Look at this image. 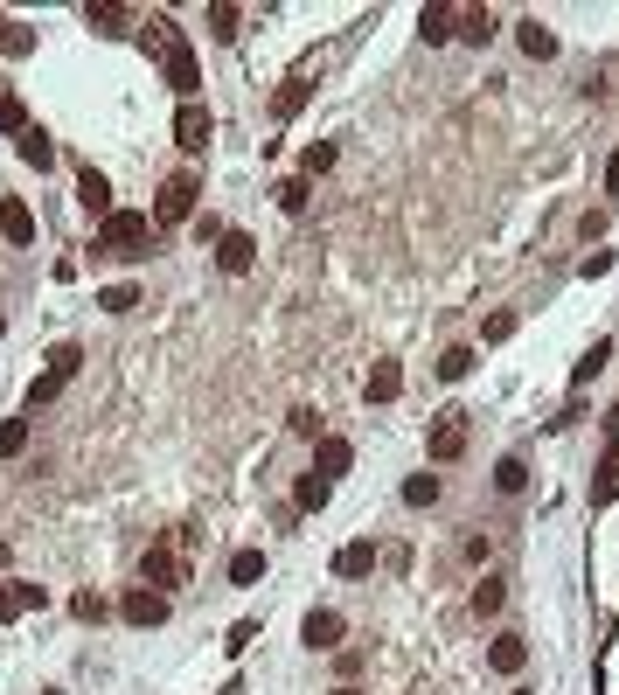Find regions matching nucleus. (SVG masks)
Segmentation results:
<instances>
[{
  "label": "nucleus",
  "mask_w": 619,
  "mask_h": 695,
  "mask_svg": "<svg viewBox=\"0 0 619 695\" xmlns=\"http://www.w3.org/2000/svg\"><path fill=\"white\" fill-rule=\"evenodd\" d=\"M147 42L160 49V70H167L174 98H181V105H202V63H195L188 35H181V28H174L167 14H147Z\"/></svg>",
  "instance_id": "nucleus-1"
},
{
  "label": "nucleus",
  "mask_w": 619,
  "mask_h": 695,
  "mask_svg": "<svg viewBox=\"0 0 619 695\" xmlns=\"http://www.w3.org/2000/svg\"><path fill=\"white\" fill-rule=\"evenodd\" d=\"M91 251L112 258V265H140V258L154 251V216H147V209H112V216L98 223Z\"/></svg>",
  "instance_id": "nucleus-2"
},
{
  "label": "nucleus",
  "mask_w": 619,
  "mask_h": 695,
  "mask_svg": "<svg viewBox=\"0 0 619 695\" xmlns=\"http://www.w3.org/2000/svg\"><path fill=\"white\" fill-rule=\"evenodd\" d=\"M195 195H202V181L195 174H167L154 195V230H174V223H188L195 216Z\"/></svg>",
  "instance_id": "nucleus-3"
},
{
  "label": "nucleus",
  "mask_w": 619,
  "mask_h": 695,
  "mask_svg": "<svg viewBox=\"0 0 619 695\" xmlns=\"http://www.w3.org/2000/svg\"><path fill=\"white\" fill-rule=\"evenodd\" d=\"M195 543V529H181L174 543H160V550H147V563H140V577L154 584V591H174L181 577H188V563H181V550Z\"/></svg>",
  "instance_id": "nucleus-4"
},
{
  "label": "nucleus",
  "mask_w": 619,
  "mask_h": 695,
  "mask_svg": "<svg viewBox=\"0 0 619 695\" xmlns=\"http://www.w3.org/2000/svg\"><path fill=\"white\" fill-rule=\"evenodd\" d=\"M167 612H174V605H167V591H154V584H140V591L119 598V619L140 626V633H147V626H167Z\"/></svg>",
  "instance_id": "nucleus-5"
},
{
  "label": "nucleus",
  "mask_w": 619,
  "mask_h": 695,
  "mask_svg": "<svg viewBox=\"0 0 619 695\" xmlns=\"http://www.w3.org/2000/svg\"><path fill=\"white\" fill-rule=\"evenodd\" d=\"M300 640H307L313 654H334V647L348 640V619H341L334 605H313L307 619H300Z\"/></svg>",
  "instance_id": "nucleus-6"
},
{
  "label": "nucleus",
  "mask_w": 619,
  "mask_h": 695,
  "mask_svg": "<svg viewBox=\"0 0 619 695\" xmlns=\"http://www.w3.org/2000/svg\"><path fill=\"white\" fill-rule=\"evenodd\" d=\"M77 209H84V216H91V223H105V216H112V209H119V202H112V181H105V174H98V167H91V160H84V167H77Z\"/></svg>",
  "instance_id": "nucleus-7"
},
{
  "label": "nucleus",
  "mask_w": 619,
  "mask_h": 695,
  "mask_svg": "<svg viewBox=\"0 0 619 695\" xmlns=\"http://www.w3.org/2000/svg\"><path fill=\"white\" fill-rule=\"evenodd\" d=\"M425 452H432V466H453L466 452V411H446L432 424V438H425Z\"/></svg>",
  "instance_id": "nucleus-8"
},
{
  "label": "nucleus",
  "mask_w": 619,
  "mask_h": 695,
  "mask_svg": "<svg viewBox=\"0 0 619 695\" xmlns=\"http://www.w3.org/2000/svg\"><path fill=\"white\" fill-rule=\"evenodd\" d=\"M216 133V119H209V105H174V146L181 153H202Z\"/></svg>",
  "instance_id": "nucleus-9"
},
{
  "label": "nucleus",
  "mask_w": 619,
  "mask_h": 695,
  "mask_svg": "<svg viewBox=\"0 0 619 695\" xmlns=\"http://www.w3.org/2000/svg\"><path fill=\"white\" fill-rule=\"evenodd\" d=\"M216 265H223L230 278H244L251 265H258V237H251V230H223V244H216Z\"/></svg>",
  "instance_id": "nucleus-10"
},
{
  "label": "nucleus",
  "mask_w": 619,
  "mask_h": 695,
  "mask_svg": "<svg viewBox=\"0 0 619 695\" xmlns=\"http://www.w3.org/2000/svg\"><path fill=\"white\" fill-rule=\"evenodd\" d=\"M0 237H7V244H21V251L35 244V209H28L21 195H0Z\"/></svg>",
  "instance_id": "nucleus-11"
},
{
  "label": "nucleus",
  "mask_w": 619,
  "mask_h": 695,
  "mask_svg": "<svg viewBox=\"0 0 619 695\" xmlns=\"http://www.w3.org/2000/svg\"><path fill=\"white\" fill-rule=\"evenodd\" d=\"M418 35H425L432 49H439V42H453V35H460V7H446V0H432V7L418 14Z\"/></svg>",
  "instance_id": "nucleus-12"
},
{
  "label": "nucleus",
  "mask_w": 619,
  "mask_h": 695,
  "mask_svg": "<svg viewBox=\"0 0 619 695\" xmlns=\"http://www.w3.org/2000/svg\"><path fill=\"white\" fill-rule=\"evenodd\" d=\"M487 668H494V675H522V668H529V640H522V633H501V640L487 647Z\"/></svg>",
  "instance_id": "nucleus-13"
},
{
  "label": "nucleus",
  "mask_w": 619,
  "mask_h": 695,
  "mask_svg": "<svg viewBox=\"0 0 619 695\" xmlns=\"http://www.w3.org/2000/svg\"><path fill=\"white\" fill-rule=\"evenodd\" d=\"M362 397H369V404H397V397H404V369H397V362H376L369 383H362Z\"/></svg>",
  "instance_id": "nucleus-14"
},
{
  "label": "nucleus",
  "mask_w": 619,
  "mask_h": 695,
  "mask_svg": "<svg viewBox=\"0 0 619 695\" xmlns=\"http://www.w3.org/2000/svg\"><path fill=\"white\" fill-rule=\"evenodd\" d=\"M49 591L42 584H0V619H21V612H42Z\"/></svg>",
  "instance_id": "nucleus-15"
},
{
  "label": "nucleus",
  "mask_w": 619,
  "mask_h": 695,
  "mask_svg": "<svg viewBox=\"0 0 619 695\" xmlns=\"http://www.w3.org/2000/svg\"><path fill=\"white\" fill-rule=\"evenodd\" d=\"M348 466H355V445H348V438H320L313 473H320V480H334V473H348Z\"/></svg>",
  "instance_id": "nucleus-16"
},
{
  "label": "nucleus",
  "mask_w": 619,
  "mask_h": 695,
  "mask_svg": "<svg viewBox=\"0 0 619 695\" xmlns=\"http://www.w3.org/2000/svg\"><path fill=\"white\" fill-rule=\"evenodd\" d=\"M14 153H21L35 174H49V167H56V146H49V133H42V126H28V133L14 139Z\"/></svg>",
  "instance_id": "nucleus-17"
},
{
  "label": "nucleus",
  "mask_w": 619,
  "mask_h": 695,
  "mask_svg": "<svg viewBox=\"0 0 619 695\" xmlns=\"http://www.w3.org/2000/svg\"><path fill=\"white\" fill-rule=\"evenodd\" d=\"M376 570V543H341L334 550V577H369Z\"/></svg>",
  "instance_id": "nucleus-18"
},
{
  "label": "nucleus",
  "mask_w": 619,
  "mask_h": 695,
  "mask_svg": "<svg viewBox=\"0 0 619 695\" xmlns=\"http://www.w3.org/2000/svg\"><path fill=\"white\" fill-rule=\"evenodd\" d=\"M515 42H522V56H536V63H550V56H557V35H550V28H543L536 14H529V21L515 28Z\"/></svg>",
  "instance_id": "nucleus-19"
},
{
  "label": "nucleus",
  "mask_w": 619,
  "mask_h": 695,
  "mask_svg": "<svg viewBox=\"0 0 619 695\" xmlns=\"http://www.w3.org/2000/svg\"><path fill=\"white\" fill-rule=\"evenodd\" d=\"M501 605H508V577H480L473 584V619H494Z\"/></svg>",
  "instance_id": "nucleus-20"
},
{
  "label": "nucleus",
  "mask_w": 619,
  "mask_h": 695,
  "mask_svg": "<svg viewBox=\"0 0 619 695\" xmlns=\"http://www.w3.org/2000/svg\"><path fill=\"white\" fill-rule=\"evenodd\" d=\"M494 28H501L494 7H460V35L466 42H494Z\"/></svg>",
  "instance_id": "nucleus-21"
},
{
  "label": "nucleus",
  "mask_w": 619,
  "mask_h": 695,
  "mask_svg": "<svg viewBox=\"0 0 619 695\" xmlns=\"http://www.w3.org/2000/svg\"><path fill=\"white\" fill-rule=\"evenodd\" d=\"M327 494H334V480H320V473H307V480L293 487V508H300V515H320V508H327Z\"/></svg>",
  "instance_id": "nucleus-22"
},
{
  "label": "nucleus",
  "mask_w": 619,
  "mask_h": 695,
  "mask_svg": "<svg viewBox=\"0 0 619 695\" xmlns=\"http://www.w3.org/2000/svg\"><path fill=\"white\" fill-rule=\"evenodd\" d=\"M84 21H91V28H105V35H126L133 7H119V0H98V7H84Z\"/></svg>",
  "instance_id": "nucleus-23"
},
{
  "label": "nucleus",
  "mask_w": 619,
  "mask_h": 695,
  "mask_svg": "<svg viewBox=\"0 0 619 695\" xmlns=\"http://www.w3.org/2000/svg\"><path fill=\"white\" fill-rule=\"evenodd\" d=\"M77 369H84V348H77V341H56V348H49V369H42V376H56V383H70Z\"/></svg>",
  "instance_id": "nucleus-24"
},
{
  "label": "nucleus",
  "mask_w": 619,
  "mask_h": 695,
  "mask_svg": "<svg viewBox=\"0 0 619 695\" xmlns=\"http://www.w3.org/2000/svg\"><path fill=\"white\" fill-rule=\"evenodd\" d=\"M307 98H313V84H307V77H293V84L272 98V112H279V119H300V112H307Z\"/></svg>",
  "instance_id": "nucleus-25"
},
{
  "label": "nucleus",
  "mask_w": 619,
  "mask_h": 695,
  "mask_svg": "<svg viewBox=\"0 0 619 695\" xmlns=\"http://www.w3.org/2000/svg\"><path fill=\"white\" fill-rule=\"evenodd\" d=\"M230 584H265V550H237L230 556Z\"/></svg>",
  "instance_id": "nucleus-26"
},
{
  "label": "nucleus",
  "mask_w": 619,
  "mask_h": 695,
  "mask_svg": "<svg viewBox=\"0 0 619 695\" xmlns=\"http://www.w3.org/2000/svg\"><path fill=\"white\" fill-rule=\"evenodd\" d=\"M237 28H244V7H230V0H216V7H209V35H216V42H230Z\"/></svg>",
  "instance_id": "nucleus-27"
},
{
  "label": "nucleus",
  "mask_w": 619,
  "mask_h": 695,
  "mask_svg": "<svg viewBox=\"0 0 619 695\" xmlns=\"http://www.w3.org/2000/svg\"><path fill=\"white\" fill-rule=\"evenodd\" d=\"M473 362H480L473 348H446V355H439V376H446V383H466V376H473Z\"/></svg>",
  "instance_id": "nucleus-28"
},
{
  "label": "nucleus",
  "mask_w": 619,
  "mask_h": 695,
  "mask_svg": "<svg viewBox=\"0 0 619 695\" xmlns=\"http://www.w3.org/2000/svg\"><path fill=\"white\" fill-rule=\"evenodd\" d=\"M606 362H613V341H592V348H585V362L571 369V383H592V376H599Z\"/></svg>",
  "instance_id": "nucleus-29"
},
{
  "label": "nucleus",
  "mask_w": 619,
  "mask_h": 695,
  "mask_svg": "<svg viewBox=\"0 0 619 695\" xmlns=\"http://www.w3.org/2000/svg\"><path fill=\"white\" fill-rule=\"evenodd\" d=\"M494 487H501V494H522V487H529V466H522V459L508 452V459L494 466Z\"/></svg>",
  "instance_id": "nucleus-30"
},
{
  "label": "nucleus",
  "mask_w": 619,
  "mask_h": 695,
  "mask_svg": "<svg viewBox=\"0 0 619 695\" xmlns=\"http://www.w3.org/2000/svg\"><path fill=\"white\" fill-rule=\"evenodd\" d=\"M404 501H411V508H432V501H439V473H411V480H404Z\"/></svg>",
  "instance_id": "nucleus-31"
},
{
  "label": "nucleus",
  "mask_w": 619,
  "mask_h": 695,
  "mask_svg": "<svg viewBox=\"0 0 619 695\" xmlns=\"http://www.w3.org/2000/svg\"><path fill=\"white\" fill-rule=\"evenodd\" d=\"M28 452V417H7L0 424V459H21Z\"/></svg>",
  "instance_id": "nucleus-32"
},
{
  "label": "nucleus",
  "mask_w": 619,
  "mask_h": 695,
  "mask_svg": "<svg viewBox=\"0 0 619 695\" xmlns=\"http://www.w3.org/2000/svg\"><path fill=\"white\" fill-rule=\"evenodd\" d=\"M98 306H105V313H133V306H140V285H105Z\"/></svg>",
  "instance_id": "nucleus-33"
},
{
  "label": "nucleus",
  "mask_w": 619,
  "mask_h": 695,
  "mask_svg": "<svg viewBox=\"0 0 619 695\" xmlns=\"http://www.w3.org/2000/svg\"><path fill=\"white\" fill-rule=\"evenodd\" d=\"M592 501L606 508V501H619V452H606V466H599V487H592Z\"/></svg>",
  "instance_id": "nucleus-34"
},
{
  "label": "nucleus",
  "mask_w": 619,
  "mask_h": 695,
  "mask_svg": "<svg viewBox=\"0 0 619 695\" xmlns=\"http://www.w3.org/2000/svg\"><path fill=\"white\" fill-rule=\"evenodd\" d=\"M70 612H77V619H84V626H98V619H105V612H112V605H105V598H98V591H77V598H70Z\"/></svg>",
  "instance_id": "nucleus-35"
},
{
  "label": "nucleus",
  "mask_w": 619,
  "mask_h": 695,
  "mask_svg": "<svg viewBox=\"0 0 619 695\" xmlns=\"http://www.w3.org/2000/svg\"><path fill=\"white\" fill-rule=\"evenodd\" d=\"M307 174H300V181H279V209H286V216H300V209H307Z\"/></svg>",
  "instance_id": "nucleus-36"
},
{
  "label": "nucleus",
  "mask_w": 619,
  "mask_h": 695,
  "mask_svg": "<svg viewBox=\"0 0 619 695\" xmlns=\"http://www.w3.org/2000/svg\"><path fill=\"white\" fill-rule=\"evenodd\" d=\"M0 126H7L14 139L28 133V112H21V98H14V91H0Z\"/></svg>",
  "instance_id": "nucleus-37"
},
{
  "label": "nucleus",
  "mask_w": 619,
  "mask_h": 695,
  "mask_svg": "<svg viewBox=\"0 0 619 695\" xmlns=\"http://www.w3.org/2000/svg\"><path fill=\"white\" fill-rule=\"evenodd\" d=\"M327 167H334V146H307V153H300V174H327Z\"/></svg>",
  "instance_id": "nucleus-38"
},
{
  "label": "nucleus",
  "mask_w": 619,
  "mask_h": 695,
  "mask_svg": "<svg viewBox=\"0 0 619 695\" xmlns=\"http://www.w3.org/2000/svg\"><path fill=\"white\" fill-rule=\"evenodd\" d=\"M251 640H258V619H237V626H230V640H223V647H230V654H244V647H251Z\"/></svg>",
  "instance_id": "nucleus-39"
},
{
  "label": "nucleus",
  "mask_w": 619,
  "mask_h": 695,
  "mask_svg": "<svg viewBox=\"0 0 619 695\" xmlns=\"http://www.w3.org/2000/svg\"><path fill=\"white\" fill-rule=\"evenodd\" d=\"M286 424H293V431H300V438H320V411H313V404H300V411L286 417Z\"/></svg>",
  "instance_id": "nucleus-40"
},
{
  "label": "nucleus",
  "mask_w": 619,
  "mask_h": 695,
  "mask_svg": "<svg viewBox=\"0 0 619 695\" xmlns=\"http://www.w3.org/2000/svg\"><path fill=\"white\" fill-rule=\"evenodd\" d=\"M578 272H585V278H606V272H613V251H585V265H578Z\"/></svg>",
  "instance_id": "nucleus-41"
},
{
  "label": "nucleus",
  "mask_w": 619,
  "mask_h": 695,
  "mask_svg": "<svg viewBox=\"0 0 619 695\" xmlns=\"http://www.w3.org/2000/svg\"><path fill=\"white\" fill-rule=\"evenodd\" d=\"M480 334H487V341H508V334H515V313H494V320H487Z\"/></svg>",
  "instance_id": "nucleus-42"
},
{
  "label": "nucleus",
  "mask_w": 619,
  "mask_h": 695,
  "mask_svg": "<svg viewBox=\"0 0 619 695\" xmlns=\"http://www.w3.org/2000/svg\"><path fill=\"white\" fill-rule=\"evenodd\" d=\"M606 195H619V153L606 160Z\"/></svg>",
  "instance_id": "nucleus-43"
},
{
  "label": "nucleus",
  "mask_w": 619,
  "mask_h": 695,
  "mask_svg": "<svg viewBox=\"0 0 619 695\" xmlns=\"http://www.w3.org/2000/svg\"><path fill=\"white\" fill-rule=\"evenodd\" d=\"M334 695H362V689H355V682H341V689H334Z\"/></svg>",
  "instance_id": "nucleus-44"
},
{
  "label": "nucleus",
  "mask_w": 619,
  "mask_h": 695,
  "mask_svg": "<svg viewBox=\"0 0 619 695\" xmlns=\"http://www.w3.org/2000/svg\"><path fill=\"white\" fill-rule=\"evenodd\" d=\"M0 49H7V14H0Z\"/></svg>",
  "instance_id": "nucleus-45"
},
{
  "label": "nucleus",
  "mask_w": 619,
  "mask_h": 695,
  "mask_svg": "<svg viewBox=\"0 0 619 695\" xmlns=\"http://www.w3.org/2000/svg\"><path fill=\"white\" fill-rule=\"evenodd\" d=\"M42 695H63V689H42Z\"/></svg>",
  "instance_id": "nucleus-46"
},
{
  "label": "nucleus",
  "mask_w": 619,
  "mask_h": 695,
  "mask_svg": "<svg viewBox=\"0 0 619 695\" xmlns=\"http://www.w3.org/2000/svg\"><path fill=\"white\" fill-rule=\"evenodd\" d=\"M515 695H536V689H515Z\"/></svg>",
  "instance_id": "nucleus-47"
},
{
  "label": "nucleus",
  "mask_w": 619,
  "mask_h": 695,
  "mask_svg": "<svg viewBox=\"0 0 619 695\" xmlns=\"http://www.w3.org/2000/svg\"><path fill=\"white\" fill-rule=\"evenodd\" d=\"M0 334H7V320H0Z\"/></svg>",
  "instance_id": "nucleus-48"
}]
</instances>
